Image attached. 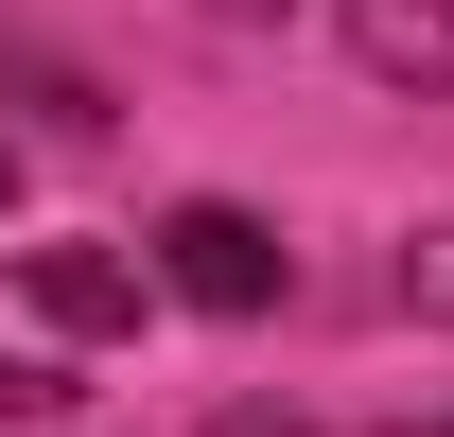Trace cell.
<instances>
[{"label":"cell","mask_w":454,"mask_h":437,"mask_svg":"<svg viewBox=\"0 0 454 437\" xmlns=\"http://www.w3.org/2000/svg\"><path fill=\"white\" fill-rule=\"evenodd\" d=\"M192 18H280V0H192Z\"/></svg>","instance_id":"7"},{"label":"cell","mask_w":454,"mask_h":437,"mask_svg":"<svg viewBox=\"0 0 454 437\" xmlns=\"http://www.w3.org/2000/svg\"><path fill=\"white\" fill-rule=\"evenodd\" d=\"M437 437H454V420H437Z\"/></svg>","instance_id":"10"},{"label":"cell","mask_w":454,"mask_h":437,"mask_svg":"<svg viewBox=\"0 0 454 437\" xmlns=\"http://www.w3.org/2000/svg\"><path fill=\"white\" fill-rule=\"evenodd\" d=\"M140 263H158V298H192V315H280V280H297L280 227L245 211V193H175Z\"/></svg>","instance_id":"1"},{"label":"cell","mask_w":454,"mask_h":437,"mask_svg":"<svg viewBox=\"0 0 454 437\" xmlns=\"http://www.w3.org/2000/svg\"><path fill=\"white\" fill-rule=\"evenodd\" d=\"M402 315L454 332V211H437V227H402Z\"/></svg>","instance_id":"5"},{"label":"cell","mask_w":454,"mask_h":437,"mask_svg":"<svg viewBox=\"0 0 454 437\" xmlns=\"http://www.w3.org/2000/svg\"><path fill=\"white\" fill-rule=\"evenodd\" d=\"M0 211H18V140H0Z\"/></svg>","instance_id":"8"},{"label":"cell","mask_w":454,"mask_h":437,"mask_svg":"<svg viewBox=\"0 0 454 437\" xmlns=\"http://www.w3.org/2000/svg\"><path fill=\"white\" fill-rule=\"evenodd\" d=\"M349 70H367V88L454 106V0H349Z\"/></svg>","instance_id":"3"},{"label":"cell","mask_w":454,"mask_h":437,"mask_svg":"<svg viewBox=\"0 0 454 437\" xmlns=\"http://www.w3.org/2000/svg\"><path fill=\"white\" fill-rule=\"evenodd\" d=\"M70 402V368H18V350H0V420H53Z\"/></svg>","instance_id":"6"},{"label":"cell","mask_w":454,"mask_h":437,"mask_svg":"<svg viewBox=\"0 0 454 437\" xmlns=\"http://www.w3.org/2000/svg\"><path fill=\"white\" fill-rule=\"evenodd\" d=\"M0 106H35L53 140H106V88H88L53 36H18V18H0Z\"/></svg>","instance_id":"4"},{"label":"cell","mask_w":454,"mask_h":437,"mask_svg":"<svg viewBox=\"0 0 454 437\" xmlns=\"http://www.w3.org/2000/svg\"><path fill=\"white\" fill-rule=\"evenodd\" d=\"M245 437H262V420H245Z\"/></svg>","instance_id":"9"},{"label":"cell","mask_w":454,"mask_h":437,"mask_svg":"<svg viewBox=\"0 0 454 437\" xmlns=\"http://www.w3.org/2000/svg\"><path fill=\"white\" fill-rule=\"evenodd\" d=\"M18 298H35L70 350H106V332H140L158 263H140V245H18Z\"/></svg>","instance_id":"2"}]
</instances>
